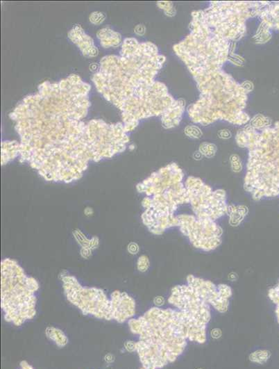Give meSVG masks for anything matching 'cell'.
Here are the masks:
<instances>
[{"label": "cell", "instance_id": "obj_9", "mask_svg": "<svg viewBox=\"0 0 279 369\" xmlns=\"http://www.w3.org/2000/svg\"><path fill=\"white\" fill-rule=\"evenodd\" d=\"M20 155V144L17 142H3L2 144V164L14 160Z\"/></svg>", "mask_w": 279, "mask_h": 369}, {"label": "cell", "instance_id": "obj_14", "mask_svg": "<svg viewBox=\"0 0 279 369\" xmlns=\"http://www.w3.org/2000/svg\"><path fill=\"white\" fill-rule=\"evenodd\" d=\"M91 251L92 250L90 249V248H82L81 250V255L84 258H88L91 255Z\"/></svg>", "mask_w": 279, "mask_h": 369}, {"label": "cell", "instance_id": "obj_4", "mask_svg": "<svg viewBox=\"0 0 279 369\" xmlns=\"http://www.w3.org/2000/svg\"><path fill=\"white\" fill-rule=\"evenodd\" d=\"M66 298L85 315H92L99 319H114L111 301L104 292L96 287H82L77 278L66 275L62 278Z\"/></svg>", "mask_w": 279, "mask_h": 369}, {"label": "cell", "instance_id": "obj_12", "mask_svg": "<svg viewBox=\"0 0 279 369\" xmlns=\"http://www.w3.org/2000/svg\"><path fill=\"white\" fill-rule=\"evenodd\" d=\"M75 237L76 239H77V242L79 243V244L82 246V248H90V242H91V240H88V239L85 237L84 234L81 233V232L79 230L75 231Z\"/></svg>", "mask_w": 279, "mask_h": 369}, {"label": "cell", "instance_id": "obj_6", "mask_svg": "<svg viewBox=\"0 0 279 369\" xmlns=\"http://www.w3.org/2000/svg\"><path fill=\"white\" fill-rule=\"evenodd\" d=\"M168 302L197 324L207 326L210 320L208 303L189 285L174 287Z\"/></svg>", "mask_w": 279, "mask_h": 369}, {"label": "cell", "instance_id": "obj_13", "mask_svg": "<svg viewBox=\"0 0 279 369\" xmlns=\"http://www.w3.org/2000/svg\"><path fill=\"white\" fill-rule=\"evenodd\" d=\"M149 266V261L148 258L146 256H142L138 261V268L140 271L145 272L148 269Z\"/></svg>", "mask_w": 279, "mask_h": 369}, {"label": "cell", "instance_id": "obj_3", "mask_svg": "<svg viewBox=\"0 0 279 369\" xmlns=\"http://www.w3.org/2000/svg\"><path fill=\"white\" fill-rule=\"evenodd\" d=\"M38 289L36 280L27 275L17 261H1V307L6 321L20 326L36 316L35 293Z\"/></svg>", "mask_w": 279, "mask_h": 369}, {"label": "cell", "instance_id": "obj_2", "mask_svg": "<svg viewBox=\"0 0 279 369\" xmlns=\"http://www.w3.org/2000/svg\"><path fill=\"white\" fill-rule=\"evenodd\" d=\"M133 334L139 335L136 350L144 368H162L184 352L190 332L182 311L153 307L138 319L129 320Z\"/></svg>", "mask_w": 279, "mask_h": 369}, {"label": "cell", "instance_id": "obj_5", "mask_svg": "<svg viewBox=\"0 0 279 369\" xmlns=\"http://www.w3.org/2000/svg\"><path fill=\"white\" fill-rule=\"evenodd\" d=\"M181 230L189 237L195 247L205 250L215 249L221 243V228L214 223L213 220L192 216L177 218Z\"/></svg>", "mask_w": 279, "mask_h": 369}, {"label": "cell", "instance_id": "obj_8", "mask_svg": "<svg viewBox=\"0 0 279 369\" xmlns=\"http://www.w3.org/2000/svg\"><path fill=\"white\" fill-rule=\"evenodd\" d=\"M113 316L118 322H124L136 313V303L134 298L126 292L115 291L110 295Z\"/></svg>", "mask_w": 279, "mask_h": 369}, {"label": "cell", "instance_id": "obj_7", "mask_svg": "<svg viewBox=\"0 0 279 369\" xmlns=\"http://www.w3.org/2000/svg\"><path fill=\"white\" fill-rule=\"evenodd\" d=\"M188 285L198 294L206 303L211 304L219 312L227 311L229 305V298L232 296V289L226 285L215 286L209 281H205L193 275H188Z\"/></svg>", "mask_w": 279, "mask_h": 369}, {"label": "cell", "instance_id": "obj_10", "mask_svg": "<svg viewBox=\"0 0 279 369\" xmlns=\"http://www.w3.org/2000/svg\"><path fill=\"white\" fill-rule=\"evenodd\" d=\"M46 337L56 343L59 347H64L68 343V337L61 330L54 327H47L45 330Z\"/></svg>", "mask_w": 279, "mask_h": 369}, {"label": "cell", "instance_id": "obj_15", "mask_svg": "<svg viewBox=\"0 0 279 369\" xmlns=\"http://www.w3.org/2000/svg\"><path fill=\"white\" fill-rule=\"evenodd\" d=\"M128 250L129 253L131 254H136L138 251V245L134 244V243H131V244L129 245Z\"/></svg>", "mask_w": 279, "mask_h": 369}, {"label": "cell", "instance_id": "obj_1", "mask_svg": "<svg viewBox=\"0 0 279 369\" xmlns=\"http://www.w3.org/2000/svg\"><path fill=\"white\" fill-rule=\"evenodd\" d=\"M89 105L86 95L26 98L11 114L21 140V161L47 181L80 179L90 161L101 160L96 120L81 121Z\"/></svg>", "mask_w": 279, "mask_h": 369}, {"label": "cell", "instance_id": "obj_16", "mask_svg": "<svg viewBox=\"0 0 279 369\" xmlns=\"http://www.w3.org/2000/svg\"><path fill=\"white\" fill-rule=\"evenodd\" d=\"M20 366H21L22 368H25V369H32L33 367L30 366L28 363H27V361H22L21 362H20Z\"/></svg>", "mask_w": 279, "mask_h": 369}, {"label": "cell", "instance_id": "obj_11", "mask_svg": "<svg viewBox=\"0 0 279 369\" xmlns=\"http://www.w3.org/2000/svg\"><path fill=\"white\" fill-rule=\"evenodd\" d=\"M268 358H269V355H268L267 351H256L250 355V360L255 361V362H264V361H267Z\"/></svg>", "mask_w": 279, "mask_h": 369}, {"label": "cell", "instance_id": "obj_17", "mask_svg": "<svg viewBox=\"0 0 279 369\" xmlns=\"http://www.w3.org/2000/svg\"><path fill=\"white\" fill-rule=\"evenodd\" d=\"M95 14H96V16H97V18H99H99H100V17L103 16V15L102 14H101V13H100V12H95ZM96 18V17H93L92 16H90V20H91V21H92V20L95 19V18ZM97 20H99V22H102V20L99 19V18H97V21H96V23H99V22H98Z\"/></svg>", "mask_w": 279, "mask_h": 369}]
</instances>
